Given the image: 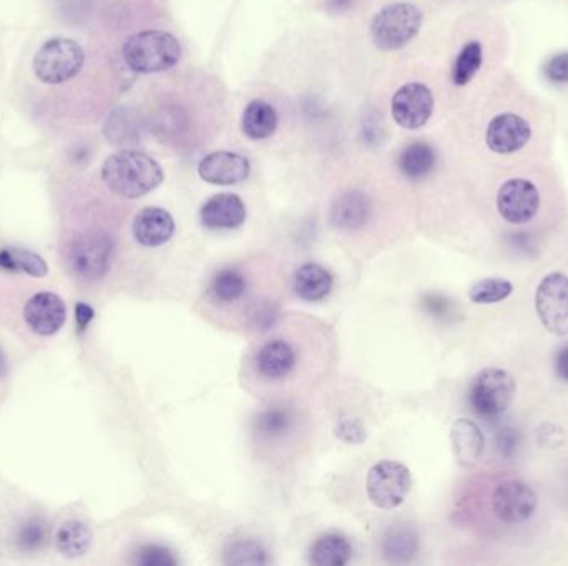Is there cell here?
<instances>
[{
  "mask_svg": "<svg viewBox=\"0 0 568 566\" xmlns=\"http://www.w3.org/2000/svg\"><path fill=\"white\" fill-rule=\"evenodd\" d=\"M102 178L115 195L135 200L162 185L165 173L162 166L145 153L123 150L105 160Z\"/></svg>",
  "mask_w": 568,
  "mask_h": 566,
  "instance_id": "1",
  "label": "cell"
},
{
  "mask_svg": "<svg viewBox=\"0 0 568 566\" xmlns=\"http://www.w3.org/2000/svg\"><path fill=\"white\" fill-rule=\"evenodd\" d=\"M123 60L137 74H160L173 69L182 59L177 37L163 30H145L123 45Z\"/></svg>",
  "mask_w": 568,
  "mask_h": 566,
  "instance_id": "2",
  "label": "cell"
},
{
  "mask_svg": "<svg viewBox=\"0 0 568 566\" xmlns=\"http://www.w3.org/2000/svg\"><path fill=\"white\" fill-rule=\"evenodd\" d=\"M421 27V10L407 2H396L386 5L374 15L371 37L378 49L394 52L404 49L419 34Z\"/></svg>",
  "mask_w": 568,
  "mask_h": 566,
  "instance_id": "3",
  "label": "cell"
},
{
  "mask_svg": "<svg viewBox=\"0 0 568 566\" xmlns=\"http://www.w3.org/2000/svg\"><path fill=\"white\" fill-rule=\"evenodd\" d=\"M85 54L77 42L52 39L40 47L34 57V72L40 82L60 85L69 82L84 69Z\"/></svg>",
  "mask_w": 568,
  "mask_h": 566,
  "instance_id": "4",
  "label": "cell"
},
{
  "mask_svg": "<svg viewBox=\"0 0 568 566\" xmlns=\"http://www.w3.org/2000/svg\"><path fill=\"white\" fill-rule=\"evenodd\" d=\"M514 377L497 367H487L472 379L469 404L475 414L482 417H499L514 402Z\"/></svg>",
  "mask_w": 568,
  "mask_h": 566,
  "instance_id": "5",
  "label": "cell"
},
{
  "mask_svg": "<svg viewBox=\"0 0 568 566\" xmlns=\"http://www.w3.org/2000/svg\"><path fill=\"white\" fill-rule=\"evenodd\" d=\"M411 487V472L406 465L394 460H382L373 465L366 480L369 500L382 510L401 507Z\"/></svg>",
  "mask_w": 568,
  "mask_h": 566,
  "instance_id": "6",
  "label": "cell"
},
{
  "mask_svg": "<svg viewBox=\"0 0 568 566\" xmlns=\"http://www.w3.org/2000/svg\"><path fill=\"white\" fill-rule=\"evenodd\" d=\"M113 240L103 231L77 236L70 246V264L80 278L100 279L112 266Z\"/></svg>",
  "mask_w": 568,
  "mask_h": 566,
  "instance_id": "7",
  "label": "cell"
},
{
  "mask_svg": "<svg viewBox=\"0 0 568 566\" xmlns=\"http://www.w3.org/2000/svg\"><path fill=\"white\" fill-rule=\"evenodd\" d=\"M535 309L540 323L555 336L568 334V278L550 273L540 281L535 293Z\"/></svg>",
  "mask_w": 568,
  "mask_h": 566,
  "instance_id": "8",
  "label": "cell"
},
{
  "mask_svg": "<svg viewBox=\"0 0 568 566\" xmlns=\"http://www.w3.org/2000/svg\"><path fill=\"white\" fill-rule=\"evenodd\" d=\"M540 208V193L532 181L512 178L500 186L497 210L510 225H525L534 220Z\"/></svg>",
  "mask_w": 568,
  "mask_h": 566,
  "instance_id": "9",
  "label": "cell"
},
{
  "mask_svg": "<svg viewBox=\"0 0 568 566\" xmlns=\"http://www.w3.org/2000/svg\"><path fill=\"white\" fill-rule=\"evenodd\" d=\"M392 118L399 127L417 130L431 120L434 112V95L424 83H406L399 88L391 103Z\"/></svg>",
  "mask_w": 568,
  "mask_h": 566,
  "instance_id": "10",
  "label": "cell"
},
{
  "mask_svg": "<svg viewBox=\"0 0 568 566\" xmlns=\"http://www.w3.org/2000/svg\"><path fill=\"white\" fill-rule=\"evenodd\" d=\"M537 493L522 480H505L495 487L492 508L502 522L519 525L527 522L537 508Z\"/></svg>",
  "mask_w": 568,
  "mask_h": 566,
  "instance_id": "11",
  "label": "cell"
},
{
  "mask_svg": "<svg viewBox=\"0 0 568 566\" xmlns=\"http://www.w3.org/2000/svg\"><path fill=\"white\" fill-rule=\"evenodd\" d=\"M532 128L524 118L514 113H502L492 118L485 132V143L490 152L510 155L519 152L529 143Z\"/></svg>",
  "mask_w": 568,
  "mask_h": 566,
  "instance_id": "12",
  "label": "cell"
},
{
  "mask_svg": "<svg viewBox=\"0 0 568 566\" xmlns=\"http://www.w3.org/2000/svg\"><path fill=\"white\" fill-rule=\"evenodd\" d=\"M24 319L35 334L54 336L67 319L64 299L54 293L35 294L25 304Z\"/></svg>",
  "mask_w": 568,
  "mask_h": 566,
  "instance_id": "13",
  "label": "cell"
},
{
  "mask_svg": "<svg viewBox=\"0 0 568 566\" xmlns=\"http://www.w3.org/2000/svg\"><path fill=\"white\" fill-rule=\"evenodd\" d=\"M250 171L248 158L231 152L210 153L198 165V175L201 180L218 186L241 183L250 176Z\"/></svg>",
  "mask_w": 568,
  "mask_h": 566,
  "instance_id": "14",
  "label": "cell"
},
{
  "mask_svg": "<svg viewBox=\"0 0 568 566\" xmlns=\"http://www.w3.org/2000/svg\"><path fill=\"white\" fill-rule=\"evenodd\" d=\"M200 216L201 223L210 230H235L245 223L246 206L240 196L220 193L201 206Z\"/></svg>",
  "mask_w": 568,
  "mask_h": 566,
  "instance_id": "15",
  "label": "cell"
},
{
  "mask_svg": "<svg viewBox=\"0 0 568 566\" xmlns=\"http://www.w3.org/2000/svg\"><path fill=\"white\" fill-rule=\"evenodd\" d=\"M175 233L173 216L158 206H148L138 211L133 220V236L147 248H157L172 240Z\"/></svg>",
  "mask_w": 568,
  "mask_h": 566,
  "instance_id": "16",
  "label": "cell"
},
{
  "mask_svg": "<svg viewBox=\"0 0 568 566\" xmlns=\"http://www.w3.org/2000/svg\"><path fill=\"white\" fill-rule=\"evenodd\" d=\"M452 447L462 467L472 469L484 454L485 440L479 427L469 419H459L452 424Z\"/></svg>",
  "mask_w": 568,
  "mask_h": 566,
  "instance_id": "17",
  "label": "cell"
},
{
  "mask_svg": "<svg viewBox=\"0 0 568 566\" xmlns=\"http://www.w3.org/2000/svg\"><path fill=\"white\" fill-rule=\"evenodd\" d=\"M296 366V351L283 339L266 342L256 356V369L266 379H283Z\"/></svg>",
  "mask_w": 568,
  "mask_h": 566,
  "instance_id": "18",
  "label": "cell"
},
{
  "mask_svg": "<svg viewBox=\"0 0 568 566\" xmlns=\"http://www.w3.org/2000/svg\"><path fill=\"white\" fill-rule=\"evenodd\" d=\"M371 203L361 191H348L334 201L331 208V223L339 230H356L368 221Z\"/></svg>",
  "mask_w": 568,
  "mask_h": 566,
  "instance_id": "19",
  "label": "cell"
},
{
  "mask_svg": "<svg viewBox=\"0 0 568 566\" xmlns=\"http://www.w3.org/2000/svg\"><path fill=\"white\" fill-rule=\"evenodd\" d=\"M278 128V113L275 107L265 100L248 103L241 117V130L246 137L255 142L270 138Z\"/></svg>",
  "mask_w": 568,
  "mask_h": 566,
  "instance_id": "20",
  "label": "cell"
},
{
  "mask_svg": "<svg viewBox=\"0 0 568 566\" xmlns=\"http://www.w3.org/2000/svg\"><path fill=\"white\" fill-rule=\"evenodd\" d=\"M333 289V276L319 264H303L294 274V291L304 301H323Z\"/></svg>",
  "mask_w": 568,
  "mask_h": 566,
  "instance_id": "21",
  "label": "cell"
},
{
  "mask_svg": "<svg viewBox=\"0 0 568 566\" xmlns=\"http://www.w3.org/2000/svg\"><path fill=\"white\" fill-rule=\"evenodd\" d=\"M353 557L351 543L338 533H328L318 538L311 547V563L314 566H343Z\"/></svg>",
  "mask_w": 568,
  "mask_h": 566,
  "instance_id": "22",
  "label": "cell"
},
{
  "mask_svg": "<svg viewBox=\"0 0 568 566\" xmlns=\"http://www.w3.org/2000/svg\"><path fill=\"white\" fill-rule=\"evenodd\" d=\"M92 530L89 525L79 520L65 522L55 535V545L59 552L67 558H79L89 552L92 547Z\"/></svg>",
  "mask_w": 568,
  "mask_h": 566,
  "instance_id": "23",
  "label": "cell"
},
{
  "mask_svg": "<svg viewBox=\"0 0 568 566\" xmlns=\"http://www.w3.org/2000/svg\"><path fill=\"white\" fill-rule=\"evenodd\" d=\"M437 157L434 148L426 142L411 143L399 155V168L409 180H421L429 175L436 166Z\"/></svg>",
  "mask_w": 568,
  "mask_h": 566,
  "instance_id": "24",
  "label": "cell"
},
{
  "mask_svg": "<svg viewBox=\"0 0 568 566\" xmlns=\"http://www.w3.org/2000/svg\"><path fill=\"white\" fill-rule=\"evenodd\" d=\"M0 269L25 273L32 278H44L49 273L44 258L29 249L7 248L0 251Z\"/></svg>",
  "mask_w": 568,
  "mask_h": 566,
  "instance_id": "25",
  "label": "cell"
},
{
  "mask_svg": "<svg viewBox=\"0 0 568 566\" xmlns=\"http://www.w3.org/2000/svg\"><path fill=\"white\" fill-rule=\"evenodd\" d=\"M482 45L479 42H469L464 45L461 54L457 55L456 64L452 69V82L464 87L467 83L474 79L475 74L479 72L480 65H482Z\"/></svg>",
  "mask_w": 568,
  "mask_h": 566,
  "instance_id": "26",
  "label": "cell"
},
{
  "mask_svg": "<svg viewBox=\"0 0 568 566\" xmlns=\"http://www.w3.org/2000/svg\"><path fill=\"white\" fill-rule=\"evenodd\" d=\"M514 284L509 279L487 278L475 283L469 291V298L475 304H494L509 298Z\"/></svg>",
  "mask_w": 568,
  "mask_h": 566,
  "instance_id": "27",
  "label": "cell"
},
{
  "mask_svg": "<svg viewBox=\"0 0 568 566\" xmlns=\"http://www.w3.org/2000/svg\"><path fill=\"white\" fill-rule=\"evenodd\" d=\"M211 291L221 303H233L240 299L246 291V279L236 269H223L216 274L211 284Z\"/></svg>",
  "mask_w": 568,
  "mask_h": 566,
  "instance_id": "28",
  "label": "cell"
},
{
  "mask_svg": "<svg viewBox=\"0 0 568 566\" xmlns=\"http://www.w3.org/2000/svg\"><path fill=\"white\" fill-rule=\"evenodd\" d=\"M293 414L288 409H268L256 419V427L266 437H278L291 429Z\"/></svg>",
  "mask_w": 568,
  "mask_h": 566,
  "instance_id": "29",
  "label": "cell"
},
{
  "mask_svg": "<svg viewBox=\"0 0 568 566\" xmlns=\"http://www.w3.org/2000/svg\"><path fill=\"white\" fill-rule=\"evenodd\" d=\"M226 562L231 565H261L268 560L258 543L246 540V542H236L231 545L226 553Z\"/></svg>",
  "mask_w": 568,
  "mask_h": 566,
  "instance_id": "30",
  "label": "cell"
},
{
  "mask_svg": "<svg viewBox=\"0 0 568 566\" xmlns=\"http://www.w3.org/2000/svg\"><path fill=\"white\" fill-rule=\"evenodd\" d=\"M137 563L142 566H175L178 562L167 548L160 545H145L137 553Z\"/></svg>",
  "mask_w": 568,
  "mask_h": 566,
  "instance_id": "31",
  "label": "cell"
},
{
  "mask_svg": "<svg viewBox=\"0 0 568 566\" xmlns=\"http://www.w3.org/2000/svg\"><path fill=\"white\" fill-rule=\"evenodd\" d=\"M384 552L389 558H399V560H407L416 552V542L411 535L407 533H394L387 538L384 543Z\"/></svg>",
  "mask_w": 568,
  "mask_h": 566,
  "instance_id": "32",
  "label": "cell"
},
{
  "mask_svg": "<svg viewBox=\"0 0 568 566\" xmlns=\"http://www.w3.org/2000/svg\"><path fill=\"white\" fill-rule=\"evenodd\" d=\"M45 542V527L37 520L25 523L24 527L20 528L19 545L24 550H35V548L42 547Z\"/></svg>",
  "mask_w": 568,
  "mask_h": 566,
  "instance_id": "33",
  "label": "cell"
},
{
  "mask_svg": "<svg viewBox=\"0 0 568 566\" xmlns=\"http://www.w3.org/2000/svg\"><path fill=\"white\" fill-rule=\"evenodd\" d=\"M545 75L552 82L568 83V52L550 59L549 64L545 65Z\"/></svg>",
  "mask_w": 568,
  "mask_h": 566,
  "instance_id": "34",
  "label": "cell"
},
{
  "mask_svg": "<svg viewBox=\"0 0 568 566\" xmlns=\"http://www.w3.org/2000/svg\"><path fill=\"white\" fill-rule=\"evenodd\" d=\"M336 435L341 437L344 442H348V444H359V442H363L366 439V430L356 420H346V422H341L336 427Z\"/></svg>",
  "mask_w": 568,
  "mask_h": 566,
  "instance_id": "35",
  "label": "cell"
},
{
  "mask_svg": "<svg viewBox=\"0 0 568 566\" xmlns=\"http://www.w3.org/2000/svg\"><path fill=\"white\" fill-rule=\"evenodd\" d=\"M75 318L79 324V331L84 332L90 321L95 318V311L90 308L89 304L79 303L75 306Z\"/></svg>",
  "mask_w": 568,
  "mask_h": 566,
  "instance_id": "36",
  "label": "cell"
},
{
  "mask_svg": "<svg viewBox=\"0 0 568 566\" xmlns=\"http://www.w3.org/2000/svg\"><path fill=\"white\" fill-rule=\"evenodd\" d=\"M555 372L560 379L568 382V346L562 347L555 357Z\"/></svg>",
  "mask_w": 568,
  "mask_h": 566,
  "instance_id": "37",
  "label": "cell"
},
{
  "mask_svg": "<svg viewBox=\"0 0 568 566\" xmlns=\"http://www.w3.org/2000/svg\"><path fill=\"white\" fill-rule=\"evenodd\" d=\"M354 2H356V0H328L326 5H328V9L334 12V14H341V12H346V10L351 9Z\"/></svg>",
  "mask_w": 568,
  "mask_h": 566,
  "instance_id": "38",
  "label": "cell"
},
{
  "mask_svg": "<svg viewBox=\"0 0 568 566\" xmlns=\"http://www.w3.org/2000/svg\"><path fill=\"white\" fill-rule=\"evenodd\" d=\"M4 369H5L4 356H2V352H0V376H2V372H4Z\"/></svg>",
  "mask_w": 568,
  "mask_h": 566,
  "instance_id": "39",
  "label": "cell"
}]
</instances>
